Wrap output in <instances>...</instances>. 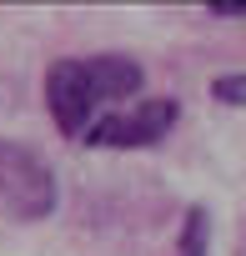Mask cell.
<instances>
[{
  "mask_svg": "<svg viewBox=\"0 0 246 256\" xmlns=\"http://www.w3.org/2000/svg\"><path fill=\"white\" fill-rule=\"evenodd\" d=\"M56 201L60 191H56L50 161L20 141H0V216L30 226V221H46Z\"/></svg>",
  "mask_w": 246,
  "mask_h": 256,
  "instance_id": "1",
  "label": "cell"
},
{
  "mask_svg": "<svg viewBox=\"0 0 246 256\" xmlns=\"http://www.w3.org/2000/svg\"><path fill=\"white\" fill-rule=\"evenodd\" d=\"M181 106L171 96H156V100H141L131 110H110V116H96V126L86 131V146H106V151H136V146H156L171 126H176Z\"/></svg>",
  "mask_w": 246,
  "mask_h": 256,
  "instance_id": "2",
  "label": "cell"
},
{
  "mask_svg": "<svg viewBox=\"0 0 246 256\" xmlns=\"http://www.w3.org/2000/svg\"><path fill=\"white\" fill-rule=\"evenodd\" d=\"M46 106H50V120L60 126V136H80L96 126V110H100V96L90 86V70L86 60H56L46 70Z\"/></svg>",
  "mask_w": 246,
  "mask_h": 256,
  "instance_id": "3",
  "label": "cell"
},
{
  "mask_svg": "<svg viewBox=\"0 0 246 256\" xmlns=\"http://www.w3.org/2000/svg\"><path fill=\"white\" fill-rule=\"evenodd\" d=\"M86 70H90V86H96L100 106H106V100H131V96L146 86V76H141V66H136L131 56H90Z\"/></svg>",
  "mask_w": 246,
  "mask_h": 256,
  "instance_id": "4",
  "label": "cell"
},
{
  "mask_svg": "<svg viewBox=\"0 0 246 256\" xmlns=\"http://www.w3.org/2000/svg\"><path fill=\"white\" fill-rule=\"evenodd\" d=\"M176 256H211V216H206V206H191V211H186Z\"/></svg>",
  "mask_w": 246,
  "mask_h": 256,
  "instance_id": "5",
  "label": "cell"
},
{
  "mask_svg": "<svg viewBox=\"0 0 246 256\" xmlns=\"http://www.w3.org/2000/svg\"><path fill=\"white\" fill-rule=\"evenodd\" d=\"M211 96L221 106H246V76H216L211 80Z\"/></svg>",
  "mask_w": 246,
  "mask_h": 256,
  "instance_id": "6",
  "label": "cell"
},
{
  "mask_svg": "<svg viewBox=\"0 0 246 256\" xmlns=\"http://www.w3.org/2000/svg\"><path fill=\"white\" fill-rule=\"evenodd\" d=\"M211 16H241L246 20V0H211Z\"/></svg>",
  "mask_w": 246,
  "mask_h": 256,
  "instance_id": "7",
  "label": "cell"
}]
</instances>
